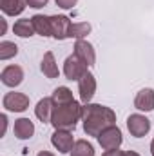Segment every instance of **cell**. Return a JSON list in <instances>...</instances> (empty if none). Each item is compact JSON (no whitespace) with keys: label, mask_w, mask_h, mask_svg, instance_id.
<instances>
[{"label":"cell","mask_w":154,"mask_h":156,"mask_svg":"<svg viewBox=\"0 0 154 156\" xmlns=\"http://www.w3.org/2000/svg\"><path fill=\"white\" fill-rule=\"evenodd\" d=\"M82 120H83L85 134L87 136H96V138L107 127L116 125L114 111L111 107H105V105H100V104H83Z\"/></svg>","instance_id":"1"},{"label":"cell","mask_w":154,"mask_h":156,"mask_svg":"<svg viewBox=\"0 0 154 156\" xmlns=\"http://www.w3.org/2000/svg\"><path fill=\"white\" fill-rule=\"evenodd\" d=\"M82 107L76 100L69 102V104H62V105H54L53 109V116L51 123L54 129H75L78 120L82 118Z\"/></svg>","instance_id":"2"},{"label":"cell","mask_w":154,"mask_h":156,"mask_svg":"<svg viewBox=\"0 0 154 156\" xmlns=\"http://www.w3.org/2000/svg\"><path fill=\"white\" fill-rule=\"evenodd\" d=\"M123 142V136H121V131L116 127V125H111L107 127L105 131H102L98 134V144L105 149V151H111V149H118Z\"/></svg>","instance_id":"3"},{"label":"cell","mask_w":154,"mask_h":156,"mask_svg":"<svg viewBox=\"0 0 154 156\" xmlns=\"http://www.w3.org/2000/svg\"><path fill=\"white\" fill-rule=\"evenodd\" d=\"M127 129L134 138H142L151 131V120L143 115H131L127 118Z\"/></svg>","instance_id":"4"},{"label":"cell","mask_w":154,"mask_h":156,"mask_svg":"<svg viewBox=\"0 0 154 156\" xmlns=\"http://www.w3.org/2000/svg\"><path fill=\"white\" fill-rule=\"evenodd\" d=\"M4 107L11 113H22L29 107V96L24 93H7L2 100Z\"/></svg>","instance_id":"5"},{"label":"cell","mask_w":154,"mask_h":156,"mask_svg":"<svg viewBox=\"0 0 154 156\" xmlns=\"http://www.w3.org/2000/svg\"><path fill=\"white\" fill-rule=\"evenodd\" d=\"M78 93H80V100L83 104H91L94 93H96V78L93 73H85L83 76L78 80Z\"/></svg>","instance_id":"6"},{"label":"cell","mask_w":154,"mask_h":156,"mask_svg":"<svg viewBox=\"0 0 154 156\" xmlns=\"http://www.w3.org/2000/svg\"><path fill=\"white\" fill-rule=\"evenodd\" d=\"M85 73H87V66L80 58H76L75 55L65 58V62H64V75H65L67 80H80Z\"/></svg>","instance_id":"7"},{"label":"cell","mask_w":154,"mask_h":156,"mask_svg":"<svg viewBox=\"0 0 154 156\" xmlns=\"http://www.w3.org/2000/svg\"><path fill=\"white\" fill-rule=\"evenodd\" d=\"M71 20L65 15H54L51 16V29H53V37L56 40H65L69 38V31H71Z\"/></svg>","instance_id":"8"},{"label":"cell","mask_w":154,"mask_h":156,"mask_svg":"<svg viewBox=\"0 0 154 156\" xmlns=\"http://www.w3.org/2000/svg\"><path fill=\"white\" fill-rule=\"evenodd\" d=\"M51 144L60 151V153H71L73 145H75V140H73V134L67 131V129H56L51 136Z\"/></svg>","instance_id":"9"},{"label":"cell","mask_w":154,"mask_h":156,"mask_svg":"<svg viewBox=\"0 0 154 156\" xmlns=\"http://www.w3.org/2000/svg\"><path fill=\"white\" fill-rule=\"evenodd\" d=\"M75 56L80 58L87 67L94 66V62H96L94 47H93L87 40H76V44H75Z\"/></svg>","instance_id":"10"},{"label":"cell","mask_w":154,"mask_h":156,"mask_svg":"<svg viewBox=\"0 0 154 156\" xmlns=\"http://www.w3.org/2000/svg\"><path fill=\"white\" fill-rule=\"evenodd\" d=\"M0 80H2V83L7 85V87H16V85H20L22 80H24V69H22L20 66H7V67L2 69Z\"/></svg>","instance_id":"11"},{"label":"cell","mask_w":154,"mask_h":156,"mask_svg":"<svg viewBox=\"0 0 154 156\" xmlns=\"http://www.w3.org/2000/svg\"><path fill=\"white\" fill-rule=\"evenodd\" d=\"M134 107L140 109V111H145V113L152 111L154 109V91L152 89H149V87L142 89L136 94V98H134Z\"/></svg>","instance_id":"12"},{"label":"cell","mask_w":154,"mask_h":156,"mask_svg":"<svg viewBox=\"0 0 154 156\" xmlns=\"http://www.w3.org/2000/svg\"><path fill=\"white\" fill-rule=\"evenodd\" d=\"M13 131H15V136L18 140H29L35 134V125L29 118H18V120H15Z\"/></svg>","instance_id":"13"},{"label":"cell","mask_w":154,"mask_h":156,"mask_svg":"<svg viewBox=\"0 0 154 156\" xmlns=\"http://www.w3.org/2000/svg\"><path fill=\"white\" fill-rule=\"evenodd\" d=\"M53 109H54V104H53V98H42L37 107H35V115L40 122L44 123H51V116H53Z\"/></svg>","instance_id":"14"},{"label":"cell","mask_w":154,"mask_h":156,"mask_svg":"<svg viewBox=\"0 0 154 156\" xmlns=\"http://www.w3.org/2000/svg\"><path fill=\"white\" fill-rule=\"evenodd\" d=\"M35 31L40 37H53V29H51V16H44V15H35L31 16Z\"/></svg>","instance_id":"15"},{"label":"cell","mask_w":154,"mask_h":156,"mask_svg":"<svg viewBox=\"0 0 154 156\" xmlns=\"http://www.w3.org/2000/svg\"><path fill=\"white\" fill-rule=\"evenodd\" d=\"M40 67H42V73L47 78H58V75H60L58 66H56V62H54V55H53L51 51H47V53L44 55Z\"/></svg>","instance_id":"16"},{"label":"cell","mask_w":154,"mask_h":156,"mask_svg":"<svg viewBox=\"0 0 154 156\" xmlns=\"http://www.w3.org/2000/svg\"><path fill=\"white\" fill-rule=\"evenodd\" d=\"M13 31H15V35H16V37H20V38H29V37H33V33H37L31 18L16 20V22H15V26H13Z\"/></svg>","instance_id":"17"},{"label":"cell","mask_w":154,"mask_h":156,"mask_svg":"<svg viewBox=\"0 0 154 156\" xmlns=\"http://www.w3.org/2000/svg\"><path fill=\"white\" fill-rule=\"evenodd\" d=\"M27 2L26 0H0V9L9 15V16H16L26 9Z\"/></svg>","instance_id":"18"},{"label":"cell","mask_w":154,"mask_h":156,"mask_svg":"<svg viewBox=\"0 0 154 156\" xmlns=\"http://www.w3.org/2000/svg\"><path fill=\"white\" fill-rule=\"evenodd\" d=\"M53 104L54 105H62V104H69V102H75V98H73V93H71V89L69 87H56L54 91H53Z\"/></svg>","instance_id":"19"},{"label":"cell","mask_w":154,"mask_h":156,"mask_svg":"<svg viewBox=\"0 0 154 156\" xmlns=\"http://www.w3.org/2000/svg\"><path fill=\"white\" fill-rule=\"evenodd\" d=\"M71 156H94V147L87 140H78L71 149Z\"/></svg>","instance_id":"20"},{"label":"cell","mask_w":154,"mask_h":156,"mask_svg":"<svg viewBox=\"0 0 154 156\" xmlns=\"http://www.w3.org/2000/svg\"><path fill=\"white\" fill-rule=\"evenodd\" d=\"M89 33H91V24H87V22H78V24H73V26H71L69 38L83 40Z\"/></svg>","instance_id":"21"},{"label":"cell","mask_w":154,"mask_h":156,"mask_svg":"<svg viewBox=\"0 0 154 156\" xmlns=\"http://www.w3.org/2000/svg\"><path fill=\"white\" fill-rule=\"evenodd\" d=\"M16 53H18V45L16 44L7 42V40L0 44V60H9V58L16 56Z\"/></svg>","instance_id":"22"},{"label":"cell","mask_w":154,"mask_h":156,"mask_svg":"<svg viewBox=\"0 0 154 156\" xmlns=\"http://www.w3.org/2000/svg\"><path fill=\"white\" fill-rule=\"evenodd\" d=\"M76 2L78 0H56V5L62 7V9H71V7L76 5Z\"/></svg>","instance_id":"23"},{"label":"cell","mask_w":154,"mask_h":156,"mask_svg":"<svg viewBox=\"0 0 154 156\" xmlns=\"http://www.w3.org/2000/svg\"><path fill=\"white\" fill-rule=\"evenodd\" d=\"M26 2H27V5H29V7H35V9H40V7L47 5V2H49V0H26Z\"/></svg>","instance_id":"24"},{"label":"cell","mask_w":154,"mask_h":156,"mask_svg":"<svg viewBox=\"0 0 154 156\" xmlns=\"http://www.w3.org/2000/svg\"><path fill=\"white\" fill-rule=\"evenodd\" d=\"M102 156H125V153L120 149H111V151H105Z\"/></svg>","instance_id":"25"},{"label":"cell","mask_w":154,"mask_h":156,"mask_svg":"<svg viewBox=\"0 0 154 156\" xmlns=\"http://www.w3.org/2000/svg\"><path fill=\"white\" fill-rule=\"evenodd\" d=\"M0 120H2V133H0V134L4 136V134H5V127H7V116H5V115H2Z\"/></svg>","instance_id":"26"},{"label":"cell","mask_w":154,"mask_h":156,"mask_svg":"<svg viewBox=\"0 0 154 156\" xmlns=\"http://www.w3.org/2000/svg\"><path fill=\"white\" fill-rule=\"evenodd\" d=\"M37 156H54L53 153H49V151H42V153H38Z\"/></svg>","instance_id":"27"},{"label":"cell","mask_w":154,"mask_h":156,"mask_svg":"<svg viewBox=\"0 0 154 156\" xmlns=\"http://www.w3.org/2000/svg\"><path fill=\"white\" fill-rule=\"evenodd\" d=\"M125 156H140V154H138L136 151H127V153H125Z\"/></svg>","instance_id":"28"},{"label":"cell","mask_w":154,"mask_h":156,"mask_svg":"<svg viewBox=\"0 0 154 156\" xmlns=\"http://www.w3.org/2000/svg\"><path fill=\"white\" fill-rule=\"evenodd\" d=\"M151 154L154 156V140H152V142H151Z\"/></svg>","instance_id":"29"}]
</instances>
